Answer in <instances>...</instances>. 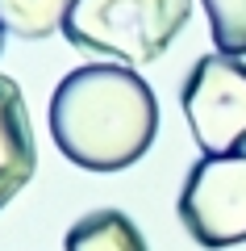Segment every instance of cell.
Returning <instances> with one entry per match:
<instances>
[{
  "label": "cell",
  "mask_w": 246,
  "mask_h": 251,
  "mask_svg": "<svg viewBox=\"0 0 246 251\" xmlns=\"http://www.w3.org/2000/svg\"><path fill=\"white\" fill-rule=\"evenodd\" d=\"M4 34H9V29H4V25H0V50H4Z\"/></svg>",
  "instance_id": "obj_9"
},
{
  "label": "cell",
  "mask_w": 246,
  "mask_h": 251,
  "mask_svg": "<svg viewBox=\"0 0 246 251\" xmlns=\"http://www.w3.org/2000/svg\"><path fill=\"white\" fill-rule=\"evenodd\" d=\"M158 100L125 63H84L50 97V138L84 172H121L150 151Z\"/></svg>",
  "instance_id": "obj_1"
},
{
  "label": "cell",
  "mask_w": 246,
  "mask_h": 251,
  "mask_svg": "<svg viewBox=\"0 0 246 251\" xmlns=\"http://www.w3.org/2000/svg\"><path fill=\"white\" fill-rule=\"evenodd\" d=\"M38 168L34 130H29V109L17 80L0 72V209L29 184Z\"/></svg>",
  "instance_id": "obj_5"
},
{
  "label": "cell",
  "mask_w": 246,
  "mask_h": 251,
  "mask_svg": "<svg viewBox=\"0 0 246 251\" xmlns=\"http://www.w3.org/2000/svg\"><path fill=\"white\" fill-rule=\"evenodd\" d=\"M179 222L209 251L246 243V151L204 155L188 168Z\"/></svg>",
  "instance_id": "obj_4"
},
{
  "label": "cell",
  "mask_w": 246,
  "mask_h": 251,
  "mask_svg": "<svg viewBox=\"0 0 246 251\" xmlns=\"http://www.w3.org/2000/svg\"><path fill=\"white\" fill-rule=\"evenodd\" d=\"M192 17V0H75L67 13L71 46L109 54L125 67L155 63Z\"/></svg>",
  "instance_id": "obj_2"
},
{
  "label": "cell",
  "mask_w": 246,
  "mask_h": 251,
  "mask_svg": "<svg viewBox=\"0 0 246 251\" xmlns=\"http://www.w3.org/2000/svg\"><path fill=\"white\" fill-rule=\"evenodd\" d=\"M67 251H146V239L121 209H88L63 234Z\"/></svg>",
  "instance_id": "obj_6"
},
{
  "label": "cell",
  "mask_w": 246,
  "mask_h": 251,
  "mask_svg": "<svg viewBox=\"0 0 246 251\" xmlns=\"http://www.w3.org/2000/svg\"><path fill=\"white\" fill-rule=\"evenodd\" d=\"M179 100L204 155H238L246 147V63L238 54L196 59Z\"/></svg>",
  "instance_id": "obj_3"
},
{
  "label": "cell",
  "mask_w": 246,
  "mask_h": 251,
  "mask_svg": "<svg viewBox=\"0 0 246 251\" xmlns=\"http://www.w3.org/2000/svg\"><path fill=\"white\" fill-rule=\"evenodd\" d=\"M209 29L221 54H246V0H204Z\"/></svg>",
  "instance_id": "obj_8"
},
{
  "label": "cell",
  "mask_w": 246,
  "mask_h": 251,
  "mask_svg": "<svg viewBox=\"0 0 246 251\" xmlns=\"http://www.w3.org/2000/svg\"><path fill=\"white\" fill-rule=\"evenodd\" d=\"M75 0H0V25L21 42H42L67 25Z\"/></svg>",
  "instance_id": "obj_7"
}]
</instances>
